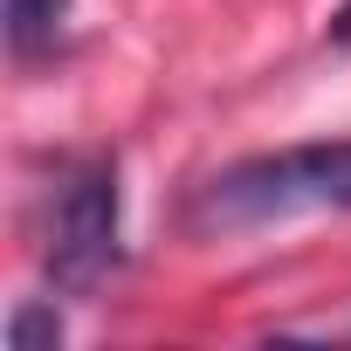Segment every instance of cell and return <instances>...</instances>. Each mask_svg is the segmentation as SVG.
Wrapping results in <instances>:
<instances>
[{
    "mask_svg": "<svg viewBox=\"0 0 351 351\" xmlns=\"http://www.w3.org/2000/svg\"><path fill=\"white\" fill-rule=\"evenodd\" d=\"M310 207H330V214L351 207V138L255 152V158L228 165L200 200V214L214 228H269V221H289Z\"/></svg>",
    "mask_w": 351,
    "mask_h": 351,
    "instance_id": "obj_1",
    "label": "cell"
},
{
    "mask_svg": "<svg viewBox=\"0 0 351 351\" xmlns=\"http://www.w3.org/2000/svg\"><path fill=\"white\" fill-rule=\"evenodd\" d=\"M42 269L62 296H97L117 269V158H83L62 172Z\"/></svg>",
    "mask_w": 351,
    "mask_h": 351,
    "instance_id": "obj_2",
    "label": "cell"
},
{
    "mask_svg": "<svg viewBox=\"0 0 351 351\" xmlns=\"http://www.w3.org/2000/svg\"><path fill=\"white\" fill-rule=\"evenodd\" d=\"M62 21H69V0H8V49L42 56V49H56Z\"/></svg>",
    "mask_w": 351,
    "mask_h": 351,
    "instance_id": "obj_3",
    "label": "cell"
},
{
    "mask_svg": "<svg viewBox=\"0 0 351 351\" xmlns=\"http://www.w3.org/2000/svg\"><path fill=\"white\" fill-rule=\"evenodd\" d=\"M56 344H62L56 303H21L14 324H8V351H56Z\"/></svg>",
    "mask_w": 351,
    "mask_h": 351,
    "instance_id": "obj_4",
    "label": "cell"
},
{
    "mask_svg": "<svg viewBox=\"0 0 351 351\" xmlns=\"http://www.w3.org/2000/svg\"><path fill=\"white\" fill-rule=\"evenodd\" d=\"M330 42H351V0H344V8L330 14Z\"/></svg>",
    "mask_w": 351,
    "mask_h": 351,
    "instance_id": "obj_5",
    "label": "cell"
}]
</instances>
